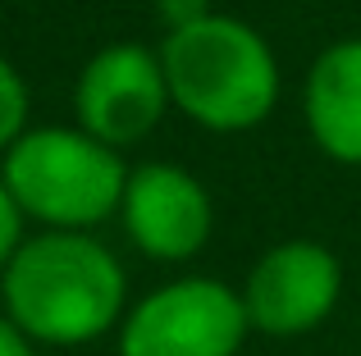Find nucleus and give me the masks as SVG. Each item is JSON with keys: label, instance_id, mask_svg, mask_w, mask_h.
I'll use <instances>...</instances> for the list:
<instances>
[{"label": "nucleus", "instance_id": "f257e3e1", "mask_svg": "<svg viewBox=\"0 0 361 356\" xmlns=\"http://www.w3.org/2000/svg\"><path fill=\"white\" fill-rule=\"evenodd\" d=\"M5 320L42 348H87L119 329L128 274L119 256L82 229H42L0 269Z\"/></svg>", "mask_w": 361, "mask_h": 356}, {"label": "nucleus", "instance_id": "f03ea898", "mask_svg": "<svg viewBox=\"0 0 361 356\" xmlns=\"http://www.w3.org/2000/svg\"><path fill=\"white\" fill-rule=\"evenodd\" d=\"M160 64L174 110L206 133H247L265 124L283 91L270 42L247 18L220 9L192 27L165 32Z\"/></svg>", "mask_w": 361, "mask_h": 356}, {"label": "nucleus", "instance_id": "7ed1b4c3", "mask_svg": "<svg viewBox=\"0 0 361 356\" xmlns=\"http://www.w3.org/2000/svg\"><path fill=\"white\" fill-rule=\"evenodd\" d=\"M5 187L18 210L42 229H82L92 233L119 215V196L128 183V165L115 146L97 142L78 124L27 128L5 151Z\"/></svg>", "mask_w": 361, "mask_h": 356}, {"label": "nucleus", "instance_id": "20e7f679", "mask_svg": "<svg viewBox=\"0 0 361 356\" xmlns=\"http://www.w3.org/2000/svg\"><path fill=\"white\" fill-rule=\"evenodd\" d=\"M247 333L238 288L188 274L160 284L119 320V356H238Z\"/></svg>", "mask_w": 361, "mask_h": 356}, {"label": "nucleus", "instance_id": "39448f33", "mask_svg": "<svg viewBox=\"0 0 361 356\" xmlns=\"http://www.w3.org/2000/svg\"><path fill=\"white\" fill-rule=\"evenodd\" d=\"M174 110L160 51L142 42H110L78 69L73 82V115L97 142L128 151L147 142L160 119Z\"/></svg>", "mask_w": 361, "mask_h": 356}, {"label": "nucleus", "instance_id": "423d86ee", "mask_svg": "<svg viewBox=\"0 0 361 356\" xmlns=\"http://www.w3.org/2000/svg\"><path fill=\"white\" fill-rule=\"evenodd\" d=\"M252 333L265 338H302L334 315L343 297V265L316 238H288L261 251L247 284L238 288Z\"/></svg>", "mask_w": 361, "mask_h": 356}, {"label": "nucleus", "instance_id": "0eeeda50", "mask_svg": "<svg viewBox=\"0 0 361 356\" xmlns=\"http://www.w3.org/2000/svg\"><path fill=\"white\" fill-rule=\"evenodd\" d=\"M119 220L128 242L151 260H192L215 233V201L192 170L174 160H147L128 170L119 196Z\"/></svg>", "mask_w": 361, "mask_h": 356}, {"label": "nucleus", "instance_id": "6e6552de", "mask_svg": "<svg viewBox=\"0 0 361 356\" xmlns=\"http://www.w3.org/2000/svg\"><path fill=\"white\" fill-rule=\"evenodd\" d=\"M302 115L320 155L361 165V37H343L311 60Z\"/></svg>", "mask_w": 361, "mask_h": 356}, {"label": "nucleus", "instance_id": "1a4fd4ad", "mask_svg": "<svg viewBox=\"0 0 361 356\" xmlns=\"http://www.w3.org/2000/svg\"><path fill=\"white\" fill-rule=\"evenodd\" d=\"M23 133H27V82L0 55V151H9Z\"/></svg>", "mask_w": 361, "mask_h": 356}, {"label": "nucleus", "instance_id": "9d476101", "mask_svg": "<svg viewBox=\"0 0 361 356\" xmlns=\"http://www.w3.org/2000/svg\"><path fill=\"white\" fill-rule=\"evenodd\" d=\"M23 224H27V215L18 210V201H14V192L5 187V178H0V269L14 260V251L23 247Z\"/></svg>", "mask_w": 361, "mask_h": 356}, {"label": "nucleus", "instance_id": "9b49d317", "mask_svg": "<svg viewBox=\"0 0 361 356\" xmlns=\"http://www.w3.org/2000/svg\"><path fill=\"white\" fill-rule=\"evenodd\" d=\"M211 0H156V18L165 23V32H178V27H192L202 18H211Z\"/></svg>", "mask_w": 361, "mask_h": 356}, {"label": "nucleus", "instance_id": "f8f14e48", "mask_svg": "<svg viewBox=\"0 0 361 356\" xmlns=\"http://www.w3.org/2000/svg\"><path fill=\"white\" fill-rule=\"evenodd\" d=\"M32 348H37V343L27 338L14 320H5V315H0V356H37Z\"/></svg>", "mask_w": 361, "mask_h": 356}]
</instances>
